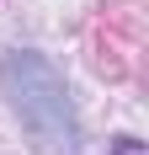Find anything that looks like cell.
Returning a JSON list of instances; mask_svg holds the SVG:
<instances>
[{"instance_id":"2","label":"cell","mask_w":149,"mask_h":155,"mask_svg":"<svg viewBox=\"0 0 149 155\" xmlns=\"http://www.w3.org/2000/svg\"><path fill=\"white\" fill-rule=\"evenodd\" d=\"M112 155H144V144H138L133 134H117V139H112Z\"/></svg>"},{"instance_id":"1","label":"cell","mask_w":149,"mask_h":155,"mask_svg":"<svg viewBox=\"0 0 149 155\" xmlns=\"http://www.w3.org/2000/svg\"><path fill=\"white\" fill-rule=\"evenodd\" d=\"M0 96L37 155H74L80 150V112L64 75L37 48H0Z\"/></svg>"}]
</instances>
